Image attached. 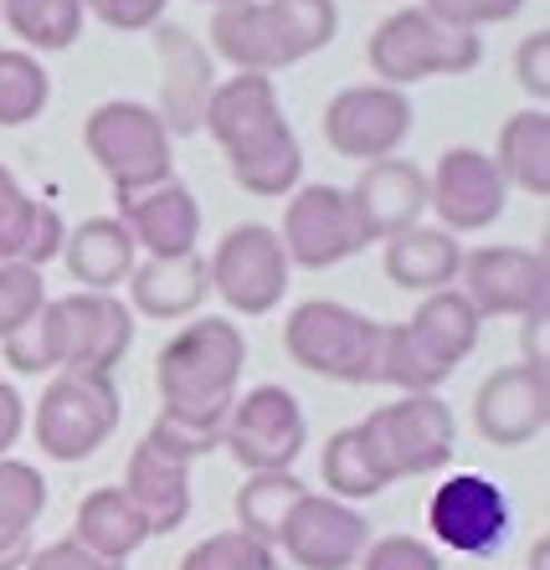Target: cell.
<instances>
[{
    "label": "cell",
    "instance_id": "cell-26",
    "mask_svg": "<svg viewBox=\"0 0 550 570\" xmlns=\"http://www.w3.org/2000/svg\"><path fill=\"white\" fill-rule=\"evenodd\" d=\"M479 330H483L479 308H473L458 288L422 293L416 314L406 318V334L416 340V350H422V355H428L443 375H453L458 365L473 355V345H479Z\"/></svg>",
    "mask_w": 550,
    "mask_h": 570
},
{
    "label": "cell",
    "instance_id": "cell-9",
    "mask_svg": "<svg viewBox=\"0 0 550 570\" xmlns=\"http://www.w3.org/2000/svg\"><path fill=\"white\" fill-rule=\"evenodd\" d=\"M41 334L52 371H104L114 375L129 345H135V314L119 293H88L72 288L62 298L41 304Z\"/></svg>",
    "mask_w": 550,
    "mask_h": 570
},
{
    "label": "cell",
    "instance_id": "cell-25",
    "mask_svg": "<svg viewBox=\"0 0 550 570\" xmlns=\"http://www.w3.org/2000/svg\"><path fill=\"white\" fill-rule=\"evenodd\" d=\"M458 263H463V242L443 226L416 222L406 232L381 242V267L386 278L406 293H438L458 283Z\"/></svg>",
    "mask_w": 550,
    "mask_h": 570
},
{
    "label": "cell",
    "instance_id": "cell-11",
    "mask_svg": "<svg viewBox=\"0 0 550 570\" xmlns=\"http://www.w3.org/2000/svg\"><path fill=\"white\" fill-rule=\"evenodd\" d=\"M278 242L288 253V267H310V273L340 267L371 247L361 216L350 206V190L330 186V180H304L298 190L283 196Z\"/></svg>",
    "mask_w": 550,
    "mask_h": 570
},
{
    "label": "cell",
    "instance_id": "cell-20",
    "mask_svg": "<svg viewBox=\"0 0 550 570\" xmlns=\"http://www.w3.org/2000/svg\"><path fill=\"white\" fill-rule=\"evenodd\" d=\"M119 222L145 257H180L196 253L202 242V200L190 196L186 180L170 175L160 186L119 196Z\"/></svg>",
    "mask_w": 550,
    "mask_h": 570
},
{
    "label": "cell",
    "instance_id": "cell-35",
    "mask_svg": "<svg viewBox=\"0 0 550 570\" xmlns=\"http://www.w3.org/2000/svg\"><path fill=\"white\" fill-rule=\"evenodd\" d=\"M47 304V278L27 263H0V340L41 314Z\"/></svg>",
    "mask_w": 550,
    "mask_h": 570
},
{
    "label": "cell",
    "instance_id": "cell-45",
    "mask_svg": "<svg viewBox=\"0 0 550 570\" xmlns=\"http://www.w3.org/2000/svg\"><path fill=\"white\" fill-rule=\"evenodd\" d=\"M524 365H546V308L540 314H524Z\"/></svg>",
    "mask_w": 550,
    "mask_h": 570
},
{
    "label": "cell",
    "instance_id": "cell-8",
    "mask_svg": "<svg viewBox=\"0 0 550 570\" xmlns=\"http://www.w3.org/2000/svg\"><path fill=\"white\" fill-rule=\"evenodd\" d=\"M376 340L381 318L340 298H310L283 324V350L298 371L340 385H376Z\"/></svg>",
    "mask_w": 550,
    "mask_h": 570
},
{
    "label": "cell",
    "instance_id": "cell-10",
    "mask_svg": "<svg viewBox=\"0 0 550 570\" xmlns=\"http://www.w3.org/2000/svg\"><path fill=\"white\" fill-rule=\"evenodd\" d=\"M222 448L247 473H294V463L310 448V416L288 385H253L232 401Z\"/></svg>",
    "mask_w": 550,
    "mask_h": 570
},
{
    "label": "cell",
    "instance_id": "cell-19",
    "mask_svg": "<svg viewBox=\"0 0 550 570\" xmlns=\"http://www.w3.org/2000/svg\"><path fill=\"white\" fill-rule=\"evenodd\" d=\"M155 31V57H160V124L170 129V139L180 134H202L206 119V104H212V88H216V57L206 41H196L186 27H170L160 21Z\"/></svg>",
    "mask_w": 550,
    "mask_h": 570
},
{
    "label": "cell",
    "instance_id": "cell-29",
    "mask_svg": "<svg viewBox=\"0 0 550 570\" xmlns=\"http://www.w3.org/2000/svg\"><path fill=\"white\" fill-rule=\"evenodd\" d=\"M41 509H47V478L21 458H0V570L27 566Z\"/></svg>",
    "mask_w": 550,
    "mask_h": 570
},
{
    "label": "cell",
    "instance_id": "cell-7",
    "mask_svg": "<svg viewBox=\"0 0 550 570\" xmlns=\"http://www.w3.org/2000/svg\"><path fill=\"white\" fill-rule=\"evenodd\" d=\"M124 416V396L104 371H52L31 406V438L52 463H88Z\"/></svg>",
    "mask_w": 550,
    "mask_h": 570
},
{
    "label": "cell",
    "instance_id": "cell-36",
    "mask_svg": "<svg viewBox=\"0 0 550 570\" xmlns=\"http://www.w3.org/2000/svg\"><path fill=\"white\" fill-rule=\"evenodd\" d=\"M31 216H37V196L21 190V180L0 165V263H21L27 257Z\"/></svg>",
    "mask_w": 550,
    "mask_h": 570
},
{
    "label": "cell",
    "instance_id": "cell-15",
    "mask_svg": "<svg viewBox=\"0 0 550 570\" xmlns=\"http://www.w3.org/2000/svg\"><path fill=\"white\" fill-rule=\"evenodd\" d=\"M479 318H524L550 298V267L540 247H473L458 263L453 283Z\"/></svg>",
    "mask_w": 550,
    "mask_h": 570
},
{
    "label": "cell",
    "instance_id": "cell-38",
    "mask_svg": "<svg viewBox=\"0 0 550 570\" xmlns=\"http://www.w3.org/2000/svg\"><path fill=\"white\" fill-rule=\"evenodd\" d=\"M422 11L453 31H483L499 21H514L524 11V0H422Z\"/></svg>",
    "mask_w": 550,
    "mask_h": 570
},
{
    "label": "cell",
    "instance_id": "cell-17",
    "mask_svg": "<svg viewBox=\"0 0 550 570\" xmlns=\"http://www.w3.org/2000/svg\"><path fill=\"white\" fill-rule=\"evenodd\" d=\"M365 544H371V524L361 509L330 493H304L283 519L273 550H283L298 570H350Z\"/></svg>",
    "mask_w": 550,
    "mask_h": 570
},
{
    "label": "cell",
    "instance_id": "cell-39",
    "mask_svg": "<svg viewBox=\"0 0 550 570\" xmlns=\"http://www.w3.org/2000/svg\"><path fill=\"white\" fill-rule=\"evenodd\" d=\"M510 67H514V82L530 94V104L546 108L550 104V31H530V37H520Z\"/></svg>",
    "mask_w": 550,
    "mask_h": 570
},
{
    "label": "cell",
    "instance_id": "cell-43",
    "mask_svg": "<svg viewBox=\"0 0 550 570\" xmlns=\"http://www.w3.org/2000/svg\"><path fill=\"white\" fill-rule=\"evenodd\" d=\"M21 570H124V566L98 560L94 550H82V544L68 534V540H52V544H41V550H31Z\"/></svg>",
    "mask_w": 550,
    "mask_h": 570
},
{
    "label": "cell",
    "instance_id": "cell-41",
    "mask_svg": "<svg viewBox=\"0 0 550 570\" xmlns=\"http://www.w3.org/2000/svg\"><path fill=\"white\" fill-rule=\"evenodd\" d=\"M62 242H68V222H62V212H57L52 200H37L31 237H27V257H21V263L41 273V267L52 263V257H62Z\"/></svg>",
    "mask_w": 550,
    "mask_h": 570
},
{
    "label": "cell",
    "instance_id": "cell-3",
    "mask_svg": "<svg viewBox=\"0 0 550 570\" xmlns=\"http://www.w3.org/2000/svg\"><path fill=\"white\" fill-rule=\"evenodd\" d=\"M340 31L335 0H242V6H216L206 47L232 72H283L304 57L324 52Z\"/></svg>",
    "mask_w": 550,
    "mask_h": 570
},
{
    "label": "cell",
    "instance_id": "cell-23",
    "mask_svg": "<svg viewBox=\"0 0 550 570\" xmlns=\"http://www.w3.org/2000/svg\"><path fill=\"white\" fill-rule=\"evenodd\" d=\"M119 489L129 493V504L149 519V534H175L190 519V463L160 452L145 438L129 452Z\"/></svg>",
    "mask_w": 550,
    "mask_h": 570
},
{
    "label": "cell",
    "instance_id": "cell-18",
    "mask_svg": "<svg viewBox=\"0 0 550 570\" xmlns=\"http://www.w3.org/2000/svg\"><path fill=\"white\" fill-rule=\"evenodd\" d=\"M550 426V375L546 365H499L473 396V432L494 448H524Z\"/></svg>",
    "mask_w": 550,
    "mask_h": 570
},
{
    "label": "cell",
    "instance_id": "cell-21",
    "mask_svg": "<svg viewBox=\"0 0 550 570\" xmlns=\"http://www.w3.org/2000/svg\"><path fill=\"white\" fill-rule=\"evenodd\" d=\"M350 206L361 216L365 237L371 242H386L396 232L422 222L428 212V170L412 165V159H371L361 175H355V186H350Z\"/></svg>",
    "mask_w": 550,
    "mask_h": 570
},
{
    "label": "cell",
    "instance_id": "cell-24",
    "mask_svg": "<svg viewBox=\"0 0 550 570\" xmlns=\"http://www.w3.org/2000/svg\"><path fill=\"white\" fill-rule=\"evenodd\" d=\"M62 263H68L72 283L88 293H119L124 278L135 273L139 247L135 237L124 232L119 216H88V222L68 226V242H62Z\"/></svg>",
    "mask_w": 550,
    "mask_h": 570
},
{
    "label": "cell",
    "instance_id": "cell-13",
    "mask_svg": "<svg viewBox=\"0 0 550 570\" xmlns=\"http://www.w3.org/2000/svg\"><path fill=\"white\" fill-rule=\"evenodd\" d=\"M428 530L432 540L453 556L489 560L504 550L514 530V504L494 478L483 473H453L443 478L428 499Z\"/></svg>",
    "mask_w": 550,
    "mask_h": 570
},
{
    "label": "cell",
    "instance_id": "cell-2",
    "mask_svg": "<svg viewBox=\"0 0 550 570\" xmlns=\"http://www.w3.org/2000/svg\"><path fill=\"white\" fill-rule=\"evenodd\" d=\"M242 371H247V340H242L237 324L227 314L190 318L186 330H175L165 340V350L155 355L160 412L222 438Z\"/></svg>",
    "mask_w": 550,
    "mask_h": 570
},
{
    "label": "cell",
    "instance_id": "cell-40",
    "mask_svg": "<svg viewBox=\"0 0 550 570\" xmlns=\"http://www.w3.org/2000/svg\"><path fill=\"white\" fill-rule=\"evenodd\" d=\"M88 16L108 31H149L165 21V6L170 0H82Z\"/></svg>",
    "mask_w": 550,
    "mask_h": 570
},
{
    "label": "cell",
    "instance_id": "cell-12",
    "mask_svg": "<svg viewBox=\"0 0 550 570\" xmlns=\"http://www.w3.org/2000/svg\"><path fill=\"white\" fill-rule=\"evenodd\" d=\"M288 273L294 267H288L278 232L263 222H237L206 257L212 293L242 318H263L268 308H278L288 293Z\"/></svg>",
    "mask_w": 550,
    "mask_h": 570
},
{
    "label": "cell",
    "instance_id": "cell-34",
    "mask_svg": "<svg viewBox=\"0 0 550 570\" xmlns=\"http://www.w3.org/2000/svg\"><path fill=\"white\" fill-rule=\"evenodd\" d=\"M175 570H278V550L242 530H222L206 534L202 544H190Z\"/></svg>",
    "mask_w": 550,
    "mask_h": 570
},
{
    "label": "cell",
    "instance_id": "cell-4",
    "mask_svg": "<svg viewBox=\"0 0 550 570\" xmlns=\"http://www.w3.org/2000/svg\"><path fill=\"white\" fill-rule=\"evenodd\" d=\"M82 149L98 165L114 196L149 190L175 175V139L160 114L139 98H108L82 119Z\"/></svg>",
    "mask_w": 550,
    "mask_h": 570
},
{
    "label": "cell",
    "instance_id": "cell-44",
    "mask_svg": "<svg viewBox=\"0 0 550 570\" xmlns=\"http://www.w3.org/2000/svg\"><path fill=\"white\" fill-rule=\"evenodd\" d=\"M27 432V401L6 375H0V458H11V448Z\"/></svg>",
    "mask_w": 550,
    "mask_h": 570
},
{
    "label": "cell",
    "instance_id": "cell-6",
    "mask_svg": "<svg viewBox=\"0 0 550 570\" xmlns=\"http://www.w3.org/2000/svg\"><path fill=\"white\" fill-rule=\"evenodd\" d=\"M361 442L371 452L376 473L391 483L402 478H428L438 468L453 463L458 452V422L438 391H416V396H396L391 406H376L361 426Z\"/></svg>",
    "mask_w": 550,
    "mask_h": 570
},
{
    "label": "cell",
    "instance_id": "cell-5",
    "mask_svg": "<svg viewBox=\"0 0 550 570\" xmlns=\"http://www.w3.org/2000/svg\"><path fill=\"white\" fill-rule=\"evenodd\" d=\"M365 62L386 88H412L428 78H458L483 62L479 31H453L432 21L422 6H396V11L371 31L365 41Z\"/></svg>",
    "mask_w": 550,
    "mask_h": 570
},
{
    "label": "cell",
    "instance_id": "cell-37",
    "mask_svg": "<svg viewBox=\"0 0 550 570\" xmlns=\"http://www.w3.org/2000/svg\"><path fill=\"white\" fill-rule=\"evenodd\" d=\"M355 566L361 570H448L443 556L428 540H416V534H381V540L365 544Z\"/></svg>",
    "mask_w": 550,
    "mask_h": 570
},
{
    "label": "cell",
    "instance_id": "cell-42",
    "mask_svg": "<svg viewBox=\"0 0 550 570\" xmlns=\"http://www.w3.org/2000/svg\"><path fill=\"white\" fill-rule=\"evenodd\" d=\"M0 350H6V365H11L16 375H52V355H47L41 318H31V324H21L16 334H6Z\"/></svg>",
    "mask_w": 550,
    "mask_h": 570
},
{
    "label": "cell",
    "instance_id": "cell-16",
    "mask_svg": "<svg viewBox=\"0 0 550 570\" xmlns=\"http://www.w3.org/2000/svg\"><path fill=\"white\" fill-rule=\"evenodd\" d=\"M428 206L443 232H489L510 206V186L499 175L494 155L473 145H448L428 175Z\"/></svg>",
    "mask_w": 550,
    "mask_h": 570
},
{
    "label": "cell",
    "instance_id": "cell-31",
    "mask_svg": "<svg viewBox=\"0 0 550 570\" xmlns=\"http://www.w3.org/2000/svg\"><path fill=\"white\" fill-rule=\"evenodd\" d=\"M52 104V78L27 47H0V129H27Z\"/></svg>",
    "mask_w": 550,
    "mask_h": 570
},
{
    "label": "cell",
    "instance_id": "cell-28",
    "mask_svg": "<svg viewBox=\"0 0 550 570\" xmlns=\"http://www.w3.org/2000/svg\"><path fill=\"white\" fill-rule=\"evenodd\" d=\"M494 165L510 190L524 196H550V108H514L499 124Z\"/></svg>",
    "mask_w": 550,
    "mask_h": 570
},
{
    "label": "cell",
    "instance_id": "cell-46",
    "mask_svg": "<svg viewBox=\"0 0 550 570\" xmlns=\"http://www.w3.org/2000/svg\"><path fill=\"white\" fill-rule=\"evenodd\" d=\"M202 6H212L216 11V6H242V0H202Z\"/></svg>",
    "mask_w": 550,
    "mask_h": 570
},
{
    "label": "cell",
    "instance_id": "cell-27",
    "mask_svg": "<svg viewBox=\"0 0 550 570\" xmlns=\"http://www.w3.org/2000/svg\"><path fill=\"white\" fill-rule=\"evenodd\" d=\"M72 540H78L82 550H94L98 560L124 566V560L135 556V550H145V540H155V534H149V519L129 504V493L124 489H94L78 504Z\"/></svg>",
    "mask_w": 550,
    "mask_h": 570
},
{
    "label": "cell",
    "instance_id": "cell-30",
    "mask_svg": "<svg viewBox=\"0 0 550 570\" xmlns=\"http://www.w3.org/2000/svg\"><path fill=\"white\" fill-rule=\"evenodd\" d=\"M0 21L21 37L27 52H68L78 47L88 6L82 0H0Z\"/></svg>",
    "mask_w": 550,
    "mask_h": 570
},
{
    "label": "cell",
    "instance_id": "cell-14",
    "mask_svg": "<svg viewBox=\"0 0 550 570\" xmlns=\"http://www.w3.org/2000/svg\"><path fill=\"white\" fill-rule=\"evenodd\" d=\"M324 139L340 159H391L412 134V98L386 82H350L324 104Z\"/></svg>",
    "mask_w": 550,
    "mask_h": 570
},
{
    "label": "cell",
    "instance_id": "cell-33",
    "mask_svg": "<svg viewBox=\"0 0 550 570\" xmlns=\"http://www.w3.org/2000/svg\"><path fill=\"white\" fill-rule=\"evenodd\" d=\"M320 478L330 499H345V504H361V499H376L386 489V478L376 473L371 452H365L361 432L355 426H340L335 438L324 442L320 452Z\"/></svg>",
    "mask_w": 550,
    "mask_h": 570
},
{
    "label": "cell",
    "instance_id": "cell-32",
    "mask_svg": "<svg viewBox=\"0 0 550 570\" xmlns=\"http://www.w3.org/2000/svg\"><path fill=\"white\" fill-rule=\"evenodd\" d=\"M304 493L310 489H304L294 473H247V483L237 489V530L273 544L283 530V519H288V509H294Z\"/></svg>",
    "mask_w": 550,
    "mask_h": 570
},
{
    "label": "cell",
    "instance_id": "cell-22",
    "mask_svg": "<svg viewBox=\"0 0 550 570\" xmlns=\"http://www.w3.org/2000/svg\"><path fill=\"white\" fill-rule=\"evenodd\" d=\"M129 288V314H145L155 324H175V318L196 314L212 293V278H206V257L202 253H180V257H145L135 263V273L124 278Z\"/></svg>",
    "mask_w": 550,
    "mask_h": 570
},
{
    "label": "cell",
    "instance_id": "cell-1",
    "mask_svg": "<svg viewBox=\"0 0 550 570\" xmlns=\"http://www.w3.org/2000/svg\"><path fill=\"white\" fill-rule=\"evenodd\" d=\"M202 129L227 155V170L247 196L283 200L304 186V145L283 119L278 82L268 72H232L216 78Z\"/></svg>",
    "mask_w": 550,
    "mask_h": 570
}]
</instances>
